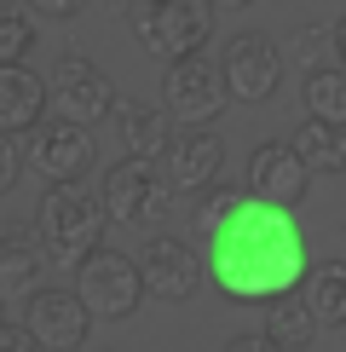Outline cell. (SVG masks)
<instances>
[{
	"mask_svg": "<svg viewBox=\"0 0 346 352\" xmlns=\"http://www.w3.org/2000/svg\"><path fill=\"white\" fill-rule=\"evenodd\" d=\"M300 110H306L312 122L346 127V69H341V64L306 69V81H300Z\"/></svg>",
	"mask_w": 346,
	"mask_h": 352,
	"instance_id": "cell-18",
	"label": "cell"
},
{
	"mask_svg": "<svg viewBox=\"0 0 346 352\" xmlns=\"http://www.w3.org/2000/svg\"><path fill=\"white\" fill-rule=\"evenodd\" d=\"M41 272H47V248H41L35 231L23 226H0V295H35Z\"/></svg>",
	"mask_w": 346,
	"mask_h": 352,
	"instance_id": "cell-16",
	"label": "cell"
},
{
	"mask_svg": "<svg viewBox=\"0 0 346 352\" xmlns=\"http://www.w3.org/2000/svg\"><path fill=\"white\" fill-rule=\"evenodd\" d=\"M35 41H41L35 12H29L23 0H0V69H18V64H29Z\"/></svg>",
	"mask_w": 346,
	"mask_h": 352,
	"instance_id": "cell-21",
	"label": "cell"
},
{
	"mask_svg": "<svg viewBox=\"0 0 346 352\" xmlns=\"http://www.w3.org/2000/svg\"><path fill=\"white\" fill-rule=\"evenodd\" d=\"M220 6H231V12H242V6H254V0H220Z\"/></svg>",
	"mask_w": 346,
	"mask_h": 352,
	"instance_id": "cell-28",
	"label": "cell"
},
{
	"mask_svg": "<svg viewBox=\"0 0 346 352\" xmlns=\"http://www.w3.org/2000/svg\"><path fill=\"white\" fill-rule=\"evenodd\" d=\"M133 260H139V272H144V289H150L156 300H173V306L196 300L202 277H208V260H202L185 237H173V231H150V237L139 243Z\"/></svg>",
	"mask_w": 346,
	"mask_h": 352,
	"instance_id": "cell-7",
	"label": "cell"
},
{
	"mask_svg": "<svg viewBox=\"0 0 346 352\" xmlns=\"http://www.w3.org/2000/svg\"><path fill=\"white\" fill-rule=\"evenodd\" d=\"M23 329L47 352H81L86 335H93V312L76 289H35L23 300Z\"/></svg>",
	"mask_w": 346,
	"mask_h": 352,
	"instance_id": "cell-12",
	"label": "cell"
},
{
	"mask_svg": "<svg viewBox=\"0 0 346 352\" xmlns=\"http://www.w3.org/2000/svg\"><path fill=\"white\" fill-rule=\"evenodd\" d=\"M93 162H98L93 139H86V127L69 122V116H47V122L29 133V168L47 185H81L86 173H93Z\"/></svg>",
	"mask_w": 346,
	"mask_h": 352,
	"instance_id": "cell-9",
	"label": "cell"
},
{
	"mask_svg": "<svg viewBox=\"0 0 346 352\" xmlns=\"http://www.w3.org/2000/svg\"><path fill=\"white\" fill-rule=\"evenodd\" d=\"M329 35H335V64L346 69V12H341V18H335V29H329Z\"/></svg>",
	"mask_w": 346,
	"mask_h": 352,
	"instance_id": "cell-27",
	"label": "cell"
},
{
	"mask_svg": "<svg viewBox=\"0 0 346 352\" xmlns=\"http://www.w3.org/2000/svg\"><path fill=\"white\" fill-rule=\"evenodd\" d=\"M162 104H168V116H179L185 127H214L225 116V104H231V87H225L220 58L191 52V58H179V64H168Z\"/></svg>",
	"mask_w": 346,
	"mask_h": 352,
	"instance_id": "cell-5",
	"label": "cell"
},
{
	"mask_svg": "<svg viewBox=\"0 0 346 352\" xmlns=\"http://www.w3.org/2000/svg\"><path fill=\"white\" fill-rule=\"evenodd\" d=\"M162 179L173 197H208L214 185H225V139H214L208 127H179L162 151Z\"/></svg>",
	"mask_w": 346,
	"mask_h": 352,
	"instance_id": "cell-8",
	"label": "cell"
},
{
	"mask_svg": "<svg viewBox=\"0 0 346 352\" xmlns=\"http://www.w3.org/2000/svg\"><path fill=\"white\" fill-rule=\"evenodd\" d=\"M220 69H225V87H231L237 104H266L283 81V52L260 29H237L220 52Z\"/></svg>",
	"mask_w": 346,
	"mask_h": 352,
	"instance_id": "cell-10",
	"label": "cell"
},
{
	"mask_svg": "<svg viewBox=\"0 0 346 352\" xmlns=\"http://www.w3.org/2000/svg\"><path fill=\"white\" fill-rule=\"evenodd\" d=\"M300 300H306V312L317 324L346 329V260H317L306 289H300Z\"/></svg>",
	"mask_w": 346,
	"mask_h": 352,
	"instance_id": "cell-17",
	"label": "cell"
},
{
	"mask_svg": "<svg viewBox=\"0 0 346 352\" xmlns=\"http://www.w3.org/2000/svg\"><path fill=\"white\" fill-rule=\"evenodd\" d=\"M242 185H249L260 202H271V208L295 214L300 202H306V190H312V168L300 162V151H295L288 139H266V144L249 156V173H242Z\"/></svg>",
	"mask_w": 346,
	"mask_h": 352,
	"instance_id": "cell-13",
	"label": "cell"
},
{
	"mask_svg": "<svg viewBox=\"0 0 346 352\" xmlns=\"http://www.w3.org/2000/svg\"><path fill=\"white\" fill-rule=\"evenodd\" d=\"M18 173H23V151H18V139H6V133H0V197H6V190L18 185Z\"/></svg>",
	"mask_w": 346,
	"mask_h": 352,
	"instance_id": "cell-24",
	"label": "cell"
},
{
	"mask_svg": "<svg viewBox=\"0 0 346 352\" xmlns=\"http://www.w3.org/2000/svg\"><path fill=\"white\" fill-rule=\"evenodd\" d=\"M76 295L86 300V312H93V318L127 324L150 289H144V272H139L133 254H122V248H98V254L76 272Z\"/></svg>",
	"mask_w": 346,
	"mask_h": 352,
	"instance_id": "cell-6",
	"label": "cell"
},
{
	"mask_svg": "<svg viewBox=\"0 0 346 352\" xmlns=\"http://www.w3.org/2000/svg\"><path fill=\"white\" fill-rule=\"evenodd\" d=\"M127 29L150 58L179 64L214 41V0H127Z\"/></svg>",
	"mask_w": 346,
	"mask_h": 352,
	"instance_id": "cell-3",
	"label": "cell"
},
{
	"mask_svg": "<svg viewBox=\"0 0 346 352\" xmlns=\"http://www.w3.org/2000/svg\"><path fill=\"white\" fill-rule=\"evenodd\" d=\"M317 329H323V324L306 312V300H277V306H266V324H260V335L277 341L283 352H312V335H317Z\"/></svg>",
	"mask_w": 346,
	"mask_h": 352,
	"instance_id": "cell-20",
	"label": "cell"
},
{
	"mask_svg": "<svg viewBox=\"0 0 346 352\" xmlns=\"http://www.w3.org/2000/svg\"><path fill=\"white\" fill-rule=\"evenodd\" d=\"M0 329H6V295H0Z\"/></svg>",
	"mask_w": 346,
	"mask_h": 352,
	"instance_id": "cell-29",
	"label": "cell"
},
{
	"mask_svg": "<svg viewBox=\"0 0 346 352\" xmlns=\"http://www.w3.org/2000/svg\"><path fill=\"white\" fill-rule=\"evenodd\" d=\"M23 6L35 12V18H47V23H76L86 0H23Z\"/></svg>",
	"mask_w": 346,
	"mask_h": 352,
	"instance_id": "cell-23",
	"label": "cell"
},
{
	"mask_svg": "<svg viewBox=\"0 0 346 352\" xmlns=\"http://www.w3.org/2000/svg\"><path fill=\"white\" fill-rule=\"evenodd\" d=\"M225 352H283V346L266 335H237V341H225Z\"/></svg>",
	"mask_w": 346,
	"mask_h": 352,
	"instance_id": "cell-26",
	"label": "cell"
},
{
	"mask_svg": "<svg viewBox=\"0 0 346 352\" xmlns=\"http://www.w3.org/2000/svg\"><path fill=\"white\" fill-rule=\"evenodd\" d=\"M115 133H122L127 156H139V162H162V151L173 139L168 133V116L156 104H144V98H133V93L115 98Z\"/></svg>",
	"mask_w": 346,
	"mask_h": 352,
	"instance_id": "cell-15",
	"label": "cell"
},
{
	"mask_svg": "<svg viewBox=\"0 0 346 352\" xmlns=\"http://www.w3.org/2000/svg\"><path fill=\"white\" fill-rule=\"evenodd\" d=\"M288 144L300 151V162H306L312 173H346V127H329V122L300 116Z\"/></svg>",
	"mask_w": 346,
	"mask_h": 352,
	"instance_id": "cell-19",
	"label": "cell"
},
{
	"mask_svg": "<svg viewBox=\"0 0 346 352\" xmlns=\"http://www.w3.org/2000/svg\"><path fill=\"white\" fill-rule=\"evenodd\" d=\"M110 214L98 202V190L86 185H47L35 202V237L47 248V266L58 272H81L86 260L104 248Z\"/></svg>",
	"mask_w": 346,
	"mask_h": 352,
	"instance_id": "cell-2",
	"label": "cell"
},
{
	"mask_svg": "<svg viewBox=\"0 0 346 352\" xmlns=\"http://www.w3.org/2000/svg\"><path fill=\"white\" fill-rule=\"evenodd\" d=\"M208 283L237 306H277L295 300L306 289L317 260L306 254V231L295 226V214L260 202L254 190L242 197V208L208 237Z\"/></svg>",
	"mask_w": 346,
	"mask_h": 352,
	"instance_id": "cell-1",
	"label": "cell"
},
{
	"mask_svg": "<svg viewBox=\"0 0 346 352\" xmlns=\"http://www.w3.org/2000/svg\"><path fill=\"white\" fill-rule=\"evenodd\" d=\"M98 202H104V214L115 226H162L173 190L162 179V168L156 162H139V156H122V162H110L98 173Z\"/></svg>",
	"mask_w": 346,
	"mask_h": 352,
	"instance_id": "cell-4",
	"label": "cell"
},
{
	"mask_svg": "<svg viewBox=\"0 0 346 352\" xmlns=\"http://www.w3.org/2000/svg\"><path fill=\"white\" fill-rule=\"evenodd\" d=\"M47 104H52V81L35 76L29 64L18 69H0V133H35L47 122Z\"/></svg>",
	"mask_w": 346,
	"mask_h": 352,
	"instance_id": "cell-14",
	"label": "cell"
},
{
	"mask_svg": "<svg viewBox=\"0 0 346 352\" xmlns=\"http://www.w3.org/2000/svg\"><path fill=\"white\" fill-rule=\"evenodd\" d=\"M47 81H52L58 116H69V122L93 127V122H104V116H115V87H110V76L86 52H64Z\"/></svg>",
	"mask_w": 346,
	"mask_h": 352,
	"instance_id": "cell-11",
	"label": "cell"
},
{
	"mask_svg": "<svg viewBox=\"0 0 346 352\" xmlns=\"http://www.w3.org/2000/svg\"><path fill=\"white\" fill-rule=\"evenodd\" d=\"M242 197H249V185H214L208 197L196 202V214H191V219H196V231H202V237H214V231H220L225 219L242 208Z\"/></svg>",
	"mask_w": 346,
	"mask_h": 352,
	"instance_id": "cell-22",
	"label": "cell"
},
{
	"mask_svg": "<svg viewBox=\"0 0 346 352\" xmlns=\"http://www.w3.org/2000/svg\"><path fill=\"white\" fill-rule=\"evenodd\" d=\"M0 352H47V346H41L23 324H6V329H0Z\"/></svg>",
	"mask_w": 346,
	"mask_h": 352,
	"instance_id": "cell-25",
	"label": "cell"
}]
</instances>
